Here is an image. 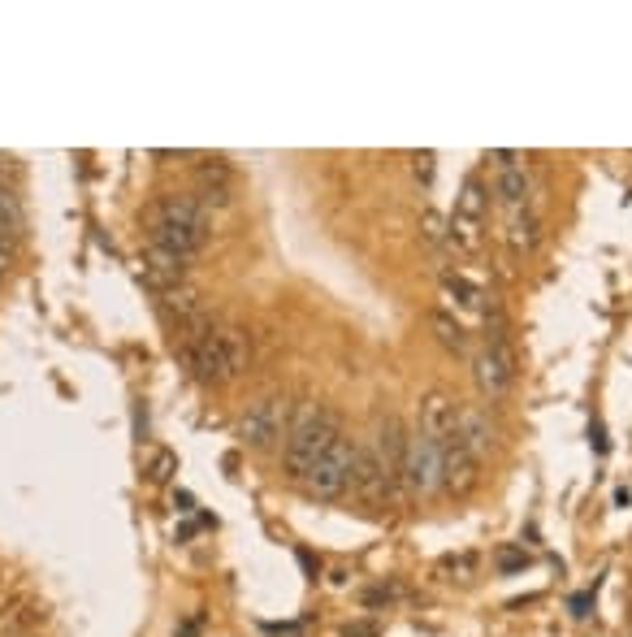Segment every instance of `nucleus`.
<instances>
[{
	"label": "nucleus",
	"instance_id": "obj_20",
	"mask_svg": "<svg viewBox=\"0 0 632 637\" xmlns=\"http://www.w3.org/2000/svg\"><path fill=\"white\" fill-rule=\"evenodd\" d=\"M520 564H529V555H520V551H503V555H498V568H503V572L520 568Z\"/></svg>",
	"mask_w": 632,
	"mask_h": 637
},
{
	"label": "nucleus",
	"instance_id": "obj_11",
	"mask_svg": "<svg viewBox=\"0 0 632 637\" xmlns=\"http://www.w3.org/2000/svg\"><path fill=\"white\" fill-rule=\"evenodd\" d=\"M485 208H490V191H485V182L477 174H468L464 187H459V195H455V213L451 217L481 221V226H485Z\"/></svg>",
	"mask_w": 632,
	"mask_h": 637
},
{
	"label": "nucleus",
	"instance_id": "obj_7",
	"mask_svg": "<svg viewBox=\"0 0 632 637\" xmlns=\"http://www.w3.org/2000/svg\"><path fill=\"white\" fill-rule=\"evenodd\" d=\"M351 490L360 494L364 503H390L394 499V481L386 473V460L377 455V447L368 442V447H360V455H355V481Z\"/></svg>",
	"mask_w": 632,
	"mask_h": 637
},
{
	"label": "nucleus",
	"instance_id": "obj_14",
	"mask_svg": "<svg viewBox=\"0 0 632 637\" xmlns=\"http://www.w3.org/2000/svg\"><path fill=\"white\" fill-rule=\"evenodd\" d=\"M429 325H433V334H438V343L446 351H468V330L451 317V312H433Z\"/></svg>",
	"mask_w": 632,
	"mask_h": 637
},
{
	"label": "nucleus",
	"instance_id": "obj_18",
	"mask_svg": "<svg viewBox=\"0 0 632 637\" xmlns=\"http://www.w3.org/2000/svg\"><path fill=\"white\" fill-rule=\"evenodd\" d=\"M178 473V455L169 451V447H156L152 455H148V477L152 481H169Z\"/></svg>",
	"mask_w": 632,
	"mask_h": 637
},
{
	"label": "nucleus",
	"instance_id": "obj_13",
	"mask_svg": "<svg viewBox=\"0 0 632 637\" xmlns=\"http://www.w3.org/2000/svg\"><path fill=\"white\" fill-rule=\"evenodd\" d=\"M221 356H226L230 377H239L247 364H252V343H247V330H239V325H221Z\"/></svg>",
	"mask_w": 632,
	"mask_h": 637
},
{
	"label": "nucleus",
	"instance_id": "obj_12",
	"mask_svg": "<svg viewBox=\"0 0 632 637\" xmlns=\"http://www.w3.org/2000/svg\"><path fill=\"white\" fill-rule=\"evenodd\" d=\"M498 200H503L511 213H520V208H529V174H524V165H511V169H498V182H494Z\"/></svg>",
	"mask_w": 632,
	"mask_h": 637
},
{
	"label": "nucleus",
	"instance_id": "obj_10",
	"mask_svg": "<svg viewBox=\"0 0 632 637\" xmlns=\"http://www.w3.org/2000/svg\"><path fill=\"white\" fill-rule=\"evenodd\" d=\"M455 434L464 438V447L477 455V460H485V455L494 451V425H490V416H485L481 408H459Z\"/></svg>",
	"mask_w": 632,
	"mask_h": 637
},
{
	"label": "nucleus",
	"instance_id": "obj_4",
	"mask_svg": "<svg viewBox=\"0 0 632 637\" xmlns=\"http://www.w3.org/2000/svg\"><path fill=\"white\" fill-rule=\"evenodd\" d=\"M403 481H407V499H425V494L442 490V442L429 438V434H412L407 442V468H403Z\"/></svg>",
	"mask_w": 632,
	"mask_h": 637
},
{
	"label": "nucleus",
	"instance_id": "obj_21",
	"mask_svg": "<svg viewBox=\"0 0 632 637\" xmlns=\"http://www.w3.org/2000/svg\"><path fill=\"white\" fill-rule=\"evenodd\" d=\"M490 161H494V169H511V165H520V152H490Z\"/></svg>",
	"mask_w": 632,
	"mask_h": 637
},
{
	"label": "nucleus",
	"instance_id": "obj_22",
	"mask_svg": "<svg viewBox=\"0 0 632 637\" xmlns=\"http://www.w3.org/2000/svg\"><path fill=\"white\" fill-rule=\"evenodd\" d=\"M347 637H373V629H368V624H355V629H347Z\"/></svg>",
	"mask_w": 632,
	"mask_h": 637
},
{
	"label": "nucleus",
	"instance_id": "obj_5",
	"mask_svg": "<svg viewBox=\"0 0 632 637\" xmlns=\"http://www.w3.org/2000/svg\"><path fill=\"white\" fill-rule=\"evenodd\" d=\"M472 373H477V386L490 403H503L516 386V347L511 343H485L481 356L472 360Z\"/></svg>",
	"mask_w": 632,
	"mask_h": 637
},
{
	"label": "nucleus",
	"instance_id": "obj_19",
	"mask_svg": "<svg viewBox=\"0 0 632 637\" xmlns=\"http://www.w3.org/2000/svg\"><path fill=\"white\" fill-rule=\"evenodd\" d=\"M433 161H438L433 152H412V174L420 187H433Z\"/></svg>",
	"mask_w": 632,
	"mask_h": 637
},
{
	"label": "nucleus",
	"instance_id": "obj_1",
	"mask_svg": "<svg viewBox=\"0 0 632 637\" xmlns=\"http://www.w3.org/2000/svg\"><path fill=\"white\" fill-rule=\"evenodd\" d=\"M342 438V421L334 408L325 403H304L295 416H291V429H286V442H282V473L304 486L308 473L321 464V455L334 447Z\"/></svg>",
	"mask_w": 632,
	"mask_h": 637
},
{
	"label": "nucleus",
	"instance_id": "obj_8",
	"mask_svg": "<svg viewBox=\"0 0 632 637\" xmlns=\"http://www.w3.org/2000/svg\"><path fill=\"white\" fill-rule=\"evenodd\" d=\"M455 425H459V403L455 395H446V390H425L420 395V408H416V429L420 434H429V438H446V434H455Z\"/></svg>",
	"mask_w": 632,
	"mask_h": 637
},
{
	"label": "nucleus",
	"instance_id": "obj_17",
	"mask_svg": "<svg viewBox=\"0 0 632 637\" xmlns=\"http://www.w3.org/2000/svg\"><path fill=\"white\" fill-rule=\"evenodd\" d=\"M420 234H425L433 247H442L446 239H451V221H446L438 208H420Z\"/></svg>",
	"mask_w": 632,
	"mask_h": 637
},
{
	"label": "nucleus",
	"instance_id": "obj_16",
	"mask_svg": "<svg viewBox=\"0 0 632 637\" xmlns=\"http://www.w3.org/2000/svg\"><path fill=\"white\" fill-rule=\"evenodd\" d=\"M442 291H446V295H455V304H459V308H477L481 299H485L481 286H472L468 278H459V273H446V278H442Z\"/></svg>",
	"mask_w": 632,
	"mask_h": 637
},
{
	"label": "nucleus",
	"instance_id": "obj_6",
	"mask_svg": "<svg viewBox=\"0 0 632 637\" xmlns=\"http://www.w3.org/2000/svg\"><path fill=\"white\" fill-rule=\"evenodd\" d=\"M477 486H481V460L464 447L459 434H446L442 438V490L455 494V499H468Z\"/></svg>",
	"mask_w": 632,
	"mask_h": 637
},
{
	"label": "nucleus",
	"instance_id": "obj_9",
	"mask_svg": "<svg viewBox=\"0 0 632 637\" xmlns=\"http://www.w3.org/2000/svg\"><path fill=\"white\" fill-rule=\"evenodd\" d=\"M139 265H143V282H148L156 295L174 291V286H182V278H187V260H178L174 252H165V247H156V243H143Z\"/></svg>",
	"mask_w": 632,
	"mask_h": 637
},
{
	"label": "nucleus",
	"instance_id": "obj_15",
	"mask_svg": "<svg viewBox=\"0 0 632 637\" xmlns=\"http://www.w3.org/2000/svg\"><path fill=\"white\" fill-rule=\"evenodd\" d=\"M507 243H511V252H516V256H529L537 247V221L529 213H524V217L516 213V217H511V230H507Z\"/></svg>",
	"mask_w": 632,
	"mask_h": 637
},
{
	"label": "nucleus",
	"instance_id": "obj_2",
	"mask_svg": "<svg viewBox=\"0 0 632 637\" xmlns=\"http://www.w3.org/2000/svg\"><path fill=\"white\" fill-rule=\"evenodd\" d=\"M355 455H360V447L342 434L334 447H329L321 455V464L308 473L304 481V490L312 494V499H321V503H338V499H347L351 494V481H355Z\"/></svg>",
	"mask_w": 632,
	"mask_h": 637
},
{
	"label": "nucleus",
	"instance_id": "obj_3",
	"mask_svg": "<svg viewBox=\"0 0 632 637\" xmlns=\"http://www.w3.org/2000/svg\"><path fill=\"white\" fill-rule=\"evenodd\" d=\"M291 429V399L286 395H260L252 408L239 416V438L252 451H269Z\"/></svg>",
	"mask_w": 632,
	"mask_h": 637
}]
</instances>
